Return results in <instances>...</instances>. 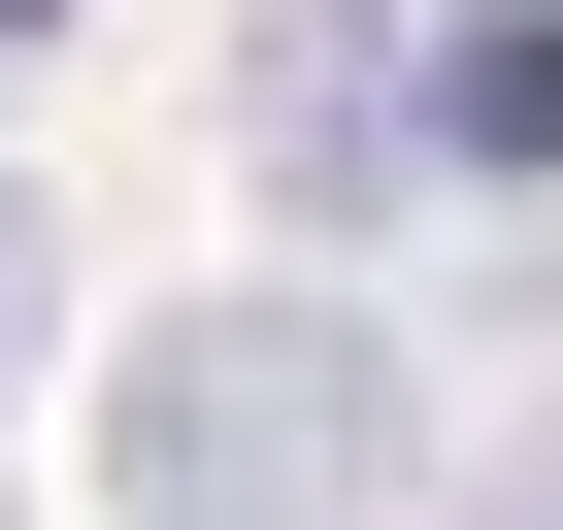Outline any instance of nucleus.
<instances>
[{
    "label": "nucleus",
    "instance_id": "obj_1",
    "mask_svg": "<svg viewBox=\"0 0 563 530\" xmlns=\"http://www.w3.org/2000/svg\"><path fill=\"white\" fill-rule=\"evenodd\" d=\"M100 464H133V530H365V464H398V365H365L332 299H199V332L100 398Z\"/></svg>",
    "mask_w": 563,
    "mask_h": 530
},
{
    "label": "nucleus",
    "instance_id": "obj_2",
    "mask_svg": "<svg viewBox=\"0 0 563 530\" xmlns=\"http://www.w3.org/2000/svg\"><path fill=\"white\" fill-rule=\"evenodd\" d=\"M398 166H464V199L563 166V0H431V34H398Z\"/></svg>",
    "mask_w": 563,
    "mask_h": 530
},
{
    "label": "nucleus",
    "instance_id": "obj_3",
    "mask_svg": "<svg viewBox=\"0 0 563 530\" xmlns=\"http://www.w3.org/2000/svg\"><path fill=\"white\" fill-rule=\"evenodd\" d=\"M398 34H431V0H299V67H265V166H299V199L398 166Z\"/></svg>",
    "mask_w": 563,
    "mask_h": 530
},
{
    "label": "nucleus",
    "instance_id": "obj_4",
    "mask_svg": "<svg viewBox=\"0 0 563 530\" xmlns=\"http://www.w3.org/2000/svg\"><path fill=\"white\" fill-rule=\"evenodd\" d=\"M497 530H563V464H530V497H497Z\"/></svg>",
    "mask_w": 563,
    "mask_h": 530
}]
</instances>
